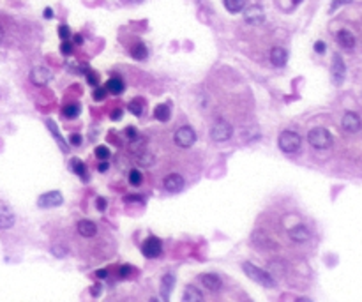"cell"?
<instances>
[{
	"label": "cell",
	"instance_id": "9",
	"mask_svg": "<svg viewBox=\"0 0 362 302\" xmlns=\"http://www.w3.org/2000/svg\"><path fill=\"white\" fill-rule=\"evenodd\" d=\"M141 253L147 258H158L162 253V242L158 237H149L145 239L143 244H141Z\"/></svg>",
	"mask_w": 362,
	"mask_h": 302
},
{
	"label": "cell",
	"instance_id": "49",
	"mask_svg": "<svg viewBox=\"0 0 362 302\" xmlns=\"http://www.w3.org/2000/svg\"><path fill=\"white\" fill-rule=\"evenodd\" d=\"M121 113H122V110H117V112H115V113H113V115H112V119H115V121H117V119H119V117H121Z\"/></svg>",
	"mask_w": 362,
	"mask_h": 302
},
{
	"label": "cell",
	"instance_id": "18",
	"mask_svg": "<svg viewBox=\"0 0 362 302\" xmlns=\"http://www.w3.org/2000/svg\"><path fill=\"white\" fill-rule=\"evenodd\" d=\"M182 301H186V302H201V301H203V293L196 288L195 284H187L186 290H184V295H182Z\"/></svg>",
	"mask_w": 362,
	"mask_h": 302
},
{
	"label": "cell",
	"instance_id": "20",
	"mask_svg": "<svg viewBox=\"0 0 362 302\" xmlns=\"http://www.w3.org/2000/svg\"><path fill=\"white\" fill-rule=\"evenodd\" d=\"M173 286H175V278L172 274H166L162 276V281H161V297L164 301L170 299V293H172Z\"/></svg>",
	"mask_w": 362,
	"mask_h": 302
},
{
	"label": "cell",
	"instance_id": "16",
	"mask_svg": "<svg viewBox=\"0 0 362 302\" xmlns=\"http://www.w3.org/2000/svg\"><path fill=\"white\" fill-rule=\"evenodd\" d=\"M286 60H288V53L284 48L274 46L270 50V62H272L274 67H283V65L286 64Z\"/></svg>",
	"mask_w": 362,
	"mask_h": 302
},
{
	"label": "cell",
	"instance_id": "17",
	"mask_svg": "<svg viewBox=\"0 0 362 302\" xmlns=\"http://www.w3.org/2000/svg\"><path fill=\"white\" fill-rule=\"evenodd\" d=\"M336 39H338L339 46L344 48V50H352V48L355 46V36H353L350 30H346V28L339 30L338 36H336Z\"/></svg>",
	"mask_w": 362,
	"mask_h": 302
},
{
	"label": "cell",
	"instance_id": "26",
	"mask_svg": "<svg viewBox=\"0 0 362 302\" xmlns=\"http://www.w3.org/2000/svg\"><path fill=\"white\" fill-rule=\"evenodd\" d=\"M127 110H129L135 117H141L145 112V102L141 101V99H133V101H129V104H127Z\"/></svg>",
	"mask_w": 362,
	"mask_h": 302
},
{
	"label": "cell",
	"instance_id": "38",
	"mask_svg": "<svg viewBox=\"0 0 362 302\" xmlns=\"http://www.w3.org/2000/svg\"><path fill=\"white\" fill-rule=\"evenodd\" d=\"M90 292H92V297H99V295H101V292H102V286L99 283L94 284L92 288H90Z\"/></svg>",
	"mask_w": 362,
	"mask_h": 302
},
{
	"label": "cell",
	"instance_id": "6",
	"mask_svg": "<svg viewBox=\"0 0 362 302\" xmlns=\"http://www.w3.org/2000/svg\"><path fill=\"white\" fill-rule=\"evenodd\" d=\"M28 78H30V81H32L34 85L44 87V85H48L51 80H53V73H51L48 67H44V65H36V67L30 71Z\"/></svg>",
	"mask_w": 362,
	"mask_h": 302
},
{
	"label": "cell",
	"instance_id": "45",
	"mask_svg": "<svg viewBox=\"0 0 362 302\" xmlns=\"http://www.w3.org/2000/svg\"><path fill=\"white\" fill-rule=\"evenodd\" d=\"M73 39H75V44H83V36L81 34H76Z\"/></svg>",
	"mask_w": 362,
	"mask_h": 302
},
{
	"label": "cell",
	"instance_id": "47",
	"mask_svg": "<svg viewBox=\"0 0 362 302\" xmlns=\"http://www.w3.org/2000/svg\"><path fill=\"white\" fill-rule=\"evenodd\" d=\"M125 201H143V200H141L140 196H127V198H125Z\"/></svg>",
	"mask_w": 362,
	"mask_h": 302
},
{
	"label": "cell",
	"instance_id": "2",
	"mask_svg": "<svg viewBox=\"0 0 362 302\" xmlns=\"http://www.w3.org/2000/svg\"><path fill=\"white\" fill-rule=\"evenodd\" d=\"M307 141L311 147L318 150H323V149H329L332 145V135L325 127H315L307 133Z\"/></svg>",
	"mask_w": 362,
	"mask_h": 302
},
{
	"label": "cell",
	"instance_id": "40",
	"mask_svg": "<svg viewBox=\"0 0 362 302\" xmlns=\"http://www.w3.org/2000/svg\"><path fill=\"white\" fill-rule=\"evenodd\" d=\"M315 51L322 55V53L325 51V42H323V41H316V42H315Z\"/></svg>",
	"mask_w": 362,
	"mask_h": 302
},
{
	"label": "cell",
	"instance_id": "8",
	"mask_svg": "<svg viewBox=\"0 0 362 302\" xmlns=\"http://www.w3.org/2000/svg\"><path fill=\"white\" fill-rule=\"evenodd\" d=\"M244 20H246V23L249 25H261L265 21V11L261 5L258 4H253L249 5V7H246V11H244Z\"/></svg>",
	"mask_w": 362,
	"mask_h": 302
},
{
	"label": "cell",
	"instance_id": "39",
	"mask_svg": "<svg viewBox=\"0 0 362 302\" xmlns=\"http://www.w3.org/2000/svg\"><path fill=\"white\" fill-rule=\"evenodd\" d=\"M125 135H127V138H129V141H131V140H135L136 136H138V133H136L135 127H127V129H125Z\"/></svg>",
	"mask_w": 362,
	"mask_h": 302
},
{
	"label": "cell",
	"instance_id": "7",
	"mask_svg": "<svg viewBox=\"0 0 362 302\" xmlns=\"http://www.w3.org/2000/svg\"><path fill=\"white\" fill-rule=\"evenodd\" d=\"M62 203H64V198H62L60 191H48V193L39 196L38 200V205L41 209H53V207H59Z\"/></svg>",
	"mask_w": 362,
	"mask_h": 302
},
{
	"label": "cell",
	"instance_id": "29",
	"mask_svg": "<svg viewBox=\"0 0 362 302\" xmlns=\"http://www.w3.org/2000/svg\"><path fill=\"white\" fill-rule=\"evenodd\" d=\"M133 57L136 60H145L147 59V48H145L143 42H138L135 48H133Z\"/></svg>",
	"mask_w": 362,
	"mask_h": 302
},
{
	"label": "cell",
	"instance_id": "37",
	"mask_svg": "<svg viewBox=\"0 0 362 302\" xmlns=\"http://www.w3.org/2000/svg\"><path fill=\"white\" fill-rule=\"evenodd\" d=\"M62 251H65L64 247H59V246H53V247H51V253H53L55 256H59V258L65 256V253H62Z\"/></svg>",
	"mask_w": 362,
	"mask_h": 302
},
{
	"label": "cell",
	"instance_id": "34",
	"mask_svg": "<svg viewBox=\"0 0 362 302\" xmlns=\"http://www.w3.org/2000/svg\"><path fill=\"white\" fill-rule=\"evenodd\" d=\"M59 36H60L62 41H69L71 39V28L67 25H60L59 27Z\"/></svg>",
	"mask_w": 362,
	"mask_h": 302
},
{
	"label": "cell",
	"instance_id": "46",
	"mask_svg": "<svg viewBox=\"0 0 362 302\" xmlns=\"http://www.w3.org/2000/svg\"><path fill=\"white\" fill-rule=\"evenodd\" d=\"M51 16H53V11H51L50 7H46V9H44V18H46V20H50Z\"/></svg>",
	"mask_w": 362,
	"mask_h": 302
},
{
	"label": "cell",
	"instance_id": "33",
	"mask_svg": "<svg viewBox=\"0 0 362 302\" xmlns=\"http://www.w3.org/2000/svg\"><path fill=\"white\" fill-rule=\"evenodd\" d=\"M106 87H96V90H94V94H92V98H94V101H102V99L106 98Z\"/></svg>",
	"mask_w": 362,
	"mask_h": 302
},
{
	"label": "cell",
	"instance_id": "22",
	"mask_svg": "<svg viewBox=\"0 0 362 302\" xmlns=\"http://www.w3.org/2000/svg\"><path fill=\"white\" fill-rule=\"evenodd\" d=\"M154 161H156V158H154L152 152H147V150H140V152L136 154V163H138L140 166L150 168L154 164Z\"/></svg>",
	"mask_w": 362,
	"mask_h": 302
},
{
	"label": "cell",
	"instance_id": "24",
	"mask_svg": "<svg viewBox=\"0 0 362 302\" xmlns=\"http://www.w3.org/2000/svg\"><path fill=\"white\" fill-rule=\"evenodd\" d=\"M223 4H224V7H226L228 13L237 14V13H241V11H244L246 0H223Z\"/></svg>",
	"mask_w": 362,
	"mask_h": 302
},
{
	"label": "cell",
	"instance_id": "43",
	"mask_svg": "<svg viewBox=\"0 0 362 302\" xmlns=\"http://www.w3.org/2000/svg\"><path fill=\"white\" fill-rule=\"evenodd\" d=\"M98 207H99V210L106 209V200H104V198H98Z\"/></svg>",
	"mask_w": 362,
	"mask_h": 302
},
{
	"label": "cell",
	"instance_id": "21",
	"mask_svg": "<svg viewBox=\"0 0 362 302\" xmlns=\"http://www.w3.org/2000/svg\"><path fill=\"white\" fill-rule=\"evenodd\" d=\"M71 170L76 173V175L81 179L83 182L88 181V173H87V166H85V163L81 161V159L78 158H73L71 159Z\"/></svg>",
	"mask_w": 362,
	"mask_h": 302
},
{
	"label": "cell",
	"instance_id": "23",
	"mask_svg": "<svg viewBox=\"0 0 362 302\" xmlns=\"http://www.w3.org/2000/svg\"><path fill=\"white\" fill-rule=\"evenodd\" d=\"M106 90L108 92H112V94H122L125 90V83H124V80L121 78H110L108 80V83H106Z\"/></svg>",
	"mask_w": 362,
	"mask_h": 302
},
{
	"label": "cell",
	"instance_id": "15",
	"mask_svg": "<svg viewBox=\"0 0 362 302\" xmlns=\"http://www.w3.org/2000/svg\"><path fill=\"white\" fill-rule=\"evenodd\" d=\"M76 230H78L80 235L85 239H92L94 235L98 233V226H96V223H92L90 219H81V221H78Z\"/></svg>",
	"mask_w": 362,
	"mask_h": 302
},
{
	"label": "cell",
	"instance_id": "31",
	"mask_svg": "<svg viewBox=\"0 0 362 302\" xmlns=\"http://www.w3.org/2000/svg\"><path fill=\"white\" fill-rule=\"evenodd\" d=\"M110 156H112V152H110V149H108L106 145H99V147H96V158L98 159L104 161V159H110Z\"/></svg>",
	"mask_w": 362,
	"mask_h": 302
},
{
	"label": "cell",
	"instance_id": "27",
	"mask_svg": "<svg viewBox=\"0 0 362 302\" xmlns=\"http://www.w3.org/2000/svg\"><path fill=\"white\" fill-rule=\"evenodd\" d=\"M62 113L65 119H76L81 113V108H80V104H67V106H64Z\"/></svg>",
	"mask_w": 362,
	"mask_h": 302
},
{
	"label": "cell",
	"instance_id": "35",
	"mask_svg": "<svg viewBox=\"0 0 362 302\" xmlns=\"http://www.w3.org/2000/svg\"><path fill=\"white\" fill-rule=\"evenodd\" d=\"M60 51H62V55H71L73 53V44H71L69 41H62V44H60Z\"/></svg>",
	"mask_w": 362,
	"mask_h": 302
},
{
	"label": "cell",
	"instance_id": "10",
	"mask_svg": "<svg viewBox=\"0 0 362 302\" xmlns=\"http://www.w3.org/2000/svg\"><path fill=\"white\" fill-rule=\"evenodd\" d=\"M330 73H332V80H334L336 85H341L344 81V76H346V65H344L343 57L338 55V53L332 57V69H330Z\"/></svg>",
	"mask_w": 362,
	"mask_h": 302
},
{
	"label": "cell",
	"instance_id": "48",
	"mask_svg": "<svg viewBox=\"0 0 362 302\" xmlns=\"http://www.w3.org/2000/svg\"><path fill=\"white\" fill-rule=\"evenodd\" d=\"M96 276H98V278H101V279H104L108 276V272H106V270H98V272H96Z\"/></svg>",
	"mask_w": 362,
	"mask_h": 302
},
{
	"label": "cell",
	"instance_id": "32",
	"mask_svg": "<svg viewBox=\"0 0 362 302\" xmlns=\"http://www.w3.org/2000/svg\"><path fill=\"white\" fill-rule=\"evenodd\" d=\"M85 76H87L88 85H92V87H98V85H99V76H98V73H94V71L87 69V73H85Z\"/></svg>",
	"mask_w": 362,
	"mask_h": 302
},
{
	"label": "cell",
	"instance_id": "44",
	"mask_svg": "<svg viewBox=\"0 0 362 302\" xmlns=\"http://www.w3.org/2000/svg\"><path fill=\"white\" fill-rule=\"evenodd\" d=\"M346 2H352V0H334V2H332V11H334L336 7H338V5L346 4Z\"/></svg>",
	"mask_w": 362,
	"mask_h": 302
},
{
	"label": "cell",
	"instance_id": "1",
	"mask_svg": "<svg viewBox=\"0 0 362 302\" xmlns=\"http://www.w3.org/2000/svg\"><path fill=\"white\" fill-rule=\"evenodd\" d=\"M242 270H244V274H246L247 278L253 279L255 283L265 286V288H274L276 286L274 276H270L267 270L260 269V267H256V265L249 263V262H246V263L242 265Z\"/></svg>",
	"mask_w": 362,
	"mask_h": 302
},
{
	"label": "cell",
	"instance_id": "41",
	"mask_svg": "<svg viewBox=\"0 0 362 302\" xmlns=\"http://www.w3.org/2000/svg\"><path fill=\"white\" fill-rule=\"evenodd\" d=\"M129 272H131L129 265H124V267H121V270H119V274H121L122 278H127V276H129Z\"/></svg>",
	"mask_w": 362,
	"mask_h": 302
},
{
	"label": "cell",
	"instance_id": "11",
	"mask_svg": "<svg viewBox=\"0 0 362 302\" xmlns=\"http://www.w3.org/2000/svg\"><path fill=\"white\" fill-rule=\"evenodd\" d=\"M184 184H186V181L181 173H170V175L164 177V182H162V186L168 193H179V191L184 189Z\"/></svg>",
	"mask_w": 362,
	"mask_h": 302
},
{
	"label": "cell",
	"instance_id": "36",
	"mask_svg": "<svg viewBox=\"0 0 362 302\" xmlns=\"http://www.w3.org/2000/svg\"><path fill=\"white\" fill-rule=\"evenodd\" d=\"M69 141H71V145L80 147V145H81V136H80V135H71L69 136Z\"/></svg>",
	"mask_w": 362,
	"mask_h": 302
},
{
	"label": "cell",
	"instance_id": "28",
	"mask_svg": "<svg viewBox=\"0 0 362 302\" xmlns=\"http://www.w3.org/2000/svg\"><path fill=\"white\" fill-rule=\"evenodd\" d=\"M46 126H48V129H50L51 133L55 135V140H57V141H59V145H60L62 149H64V150L67 149V145L64 143V140H62L60 133H59V127H57V124H55V122H53V121H51V119H50V121H46Z\"/></svg>",
	"mask_w": 362,
	"mask_h": 302
},
{
	"label": "cell",
	"instance_id": "4",
	"mask_svg": "<svg viewBox=\"0 0 362 302\" xmlns=\"http://www.w3.org/2000/svg\"><path fill=\"white\" fill-rule=\"evenodd\" d=\"M173 141H175L177 147H181V149H189V147H193L196 141L195 129L191 126L179 127V129L175 131V135H173Z\"/></svg>",
	"mask_w": 362,
	"mask_h": 302
},
{
	"label": "cell",
	"instance_id": "14",
	"mask_svg": "<svg viewBox=\"0 0 362 302\" xmlns=\"http://www.w3.org/2000/svg\"><path fill=\"white\" fill-rule=\"evenodd\" d=\"M288 237H290V241L301 244V242H307L311 239V232H309L304 224H297V226H293L288 230Z\"/></svg>",
	"mask_w": 362,
	"mask_h": 302
},
{
	"label": "cell",
	"instance_id": "13",
	"mask_svg": "<svg viewBox=\"0 0 362 302\" xmlns=\"http://www.w3.org/2000/svg\"><path fill=\"white\" fill-rule=\"evenodd\" d=\"M200 281H201V284H203L205 288L209 290V292H219V290H221V286H223V281H221V278H219L218 274H212V272H205V274H201Z\"/></svg>",
	"mask_w": 362,
	"mask_h": 302
},
{
	"label": "cell",
	"instance_id": "3",
	"mask_svg": "<svg viewBox=\"0 0 362 302\" xmlns=\"http://www.w3.org/2000/svg\"><path fill=\"white\" fill-rule=\"evenodd\" d=\"M278 145L284 154H295L301 149L302 138L293 131H283L278 138Z\"/></svg>",
	"mask_w": 362,
	"mask_h": 302
},
{
	"label": "cell",
	"instance_id": "5",
	"mask_svg": "<svg viewBox=\"0 0 362 302\" xmlns=\"http://www.w3.org/2000/svg\"><path fill=\"white\" fill-rule=\"evenodd\" d=\"M232 135H233V127L230 126L226 121H218L212 126V129H210V136H212V140L214 141H218V143L228 141V140L232 138Z\"/></svg>",
	"mask_w": 362,
	"mask_h": 302
},
{
	"label": "cell",
	"instance_id": "25",
	"mask_svg": "<svg viewBox=\"0 0 362 302\" xmlns=\"http://www.w3.org/2000/svg\"><path fill=\"white\" fill-rule=\"evenodd\" d=\"M170 115H172V112H170V106H168V104H158L156 110H154V117H156V121H159V122H168L170 121Z\"/></svg>",
	"mask_w": 362,
	"mask_h": 302
},
{
	"label": "cell",
	"instance_id": "50",
	"mask_svg": "<svg viewBox=\"0 0 362 302\" xmlns=\"http://www.w3.org/2000/svg\"><path fill=\"white\" fill-rule=\"evenodd\" d=\"M2 41H4V28L0 27V44H2Z\"/></svg>",
	"mask_w": 362,
	"mask_h": 302
},
{
	"label": "cell",
	"instance_id": "30",
	"mask_svg": "<svg viewBox=\"0 0 362 302\" xmlns=\"http://www.w3.org/2000/svg\"><path fill=\"white\" fill-rule=\"evenodd\" d=\"M143 182V175H141V172H138V170H131L129 172V184L131 186H140Z\"/></svg>",
	"mask_w": 362,
	"mask_h": 302
},
{
	"label": "cell",
	"instance_id": "12",
	"mask_svg": "<svg viewBox=\"0 0 362 302\" xmlns=\"http://www.w3.org/2000/svg\"><path fill=\"white\" fill-rule=\"evenodd\" d=\"M341 126H343V129L346 131V133H359V131H361V127H362V121H361V117H359L357 113L346 112L343 115Z\"/></svg>",
	"mask_w": 362,
	"mask_h": 302
},
{
	"label": "cell",
	"instance_id": "19",
	"mask_svg": "<svg viewBox=\"0 0 362 302\" xmlns=\"http://www.w3.org/2000/svg\"><path fill=\"white\" fill-rule=\"evenodd\" d=\"M14 221H16V218H14V214L11 212V209H7V207H0V228H4V230L13 228Z\"/></svg>",
	"mask_w": 362,
	"mask_h": 302
},
{
	"label": "cell",
	"instance_id": "42",
	"mask_svg": "<svg viewBox=\"0 0 362 302\" xmlns=\"http://www.w3.org/2000/svg\"><path fill=\"white\" fill-rule=\"evenodd\" d=\"M108 168H110V164H108V163H106V159H104V161H101V163H99L98 170H99L101 173H104V172L108 170Z\"/></svg>",
	"mask_w": 362,
	"mask_h": 302
}]
</instances>
